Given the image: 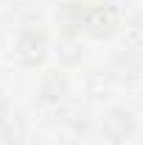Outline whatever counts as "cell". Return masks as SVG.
Instances as JSON below:
<instances>
[{
    "instance_id": "obj_1",
    "label": "cell",
    "mask_w": 143,
    "mask_h": 145,
    "mask_svg": "<svg viewBox=\"0 0 143 145\" xmlns=\"http://www.w3.org/2000/svg\"><path fill=\"white\" fill-rule=\"evenodd\" d=\"M84 25L90 28L93 36H107V34H112V28L118 25V14H115L112 6H95V8L87 11Z\"/></svg>"
},
{
    "instance_id": "obj_2",
    "label": "cell",
    "mask_w": 143,
    "mask_h": 145,
    "mask_svg": "<svg viewBox=\"0 0 143 145\" xmlns=\"http://www.w3.org/2000/svg\"><path fill=\"white\" fill-rule=\"evenodd\" d=\"M42 50H45V36L39 31H25L20 36V45H17V53L25 64H36L42 59Z\"/></svg>"
},
{
    "instance_id": "obj_3",
    "label": "cell",
    "mask_w": 143,
    "mask_h": 145,
    "mask_svg": "<svg viewBox=\"0 0 143 145\" xmlns=\"http://www.w3.org/2000/svg\"><path fill=\"white\" fill-rule=\"evenodd\" d=\"M56 20H59V25H62L68 34H73V31H79V28H81V22L87 20V14H84V8H81V6L68 3V6H62V8H59Z\"/></svg>"
}]
</instances>
